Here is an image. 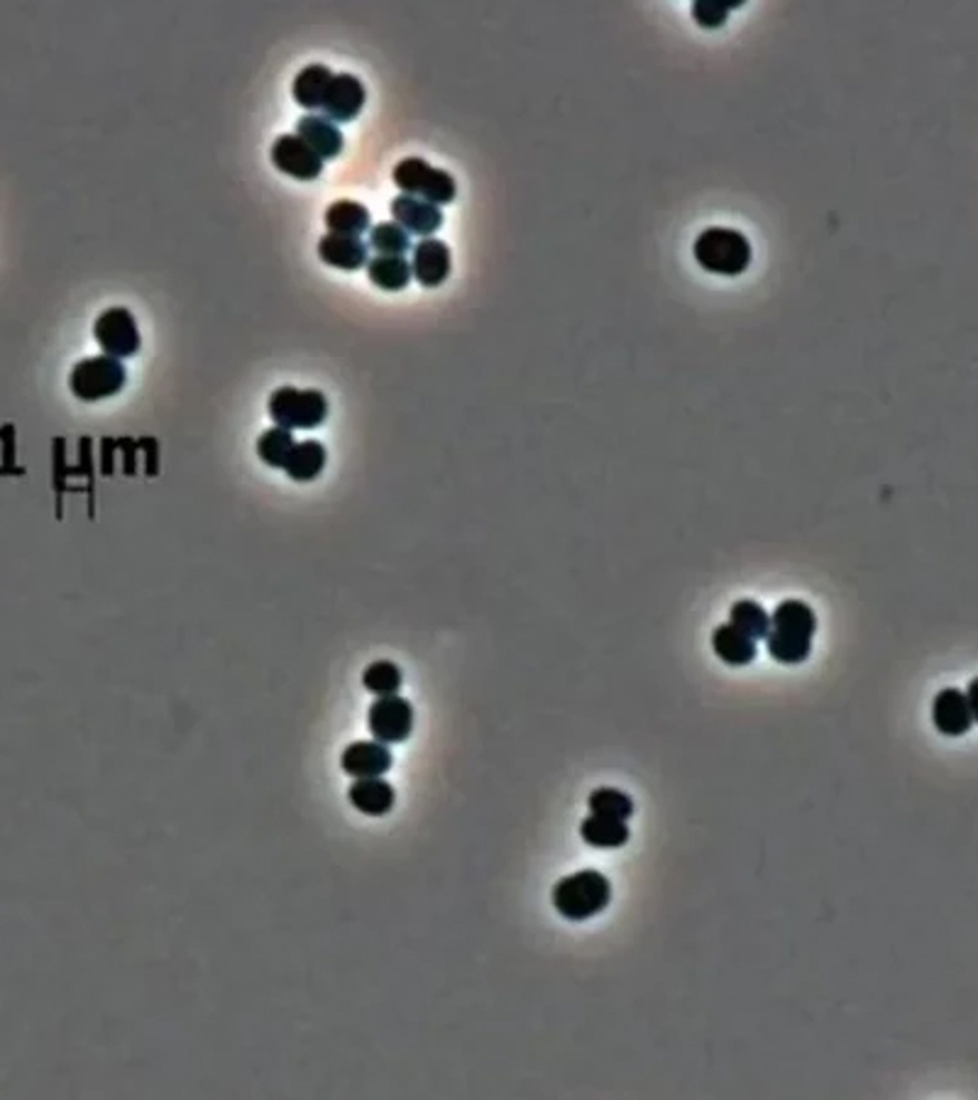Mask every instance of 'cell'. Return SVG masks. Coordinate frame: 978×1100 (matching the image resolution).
<instances>
[{"mask_svg":"<svg viewBox=\"0 0 978 1100\" xmlns=\"http://www.w3.org/2000/svg\"><path fill=\"white\" fill-rule=\"evenodd\" d=\"M553 908L567 922H587L595 915L607 910L612 902V884L599 870H577L561 878L553 888Z\"/></svg>","mask_w":978,"mask_h":1100,"instance_id":"1","label":"cell"},{"mask_svg":"<svg viewBox=\"0 0 978 1100\" xmlns=\"http://www.w3.org/2000/svg\"><path fill=\"white\" fill-rule=\"evenodd\" d=\"M693 255L703 270L719 276H739L752 264V243L732 228H707L695 240Z\"/></svg>","mask_w":978,"mask_h":1100,"instance_id":"2","label":"cell"},{"mask_svg":"<svg viewBox=\"0 0 978 1100\" xmlns=\"http://www.w3.org/2000/svg\"><path fill=\"white\" fill-rule=\"evenodd\" d=\"M270 416L280 428L286 431H311L319 428L329 418V398L319 390H296V386H280L270 396Z\"/></svg>","mask_w":978,"mask_h":1100,"instance_id":"3","label":"cell"},{"mask_svg":"<svg viewBox=\"0 0 978 1100\" xmlns=\"http://www.w3.org/2000/svg\"><path fill=\"white\" fill-rule=\"evenodd\" d=\"M392 179L402 189L404 196L421 199L438 205V209L445 203H453L457 196L455 179L448 172H443V169L431 166L421 157H406V160H402L394 166Z\"/></svg>","mask_w":978,"mask_h":1100,"instance_id":"4","label":"cell"},{"mask_svg":"<svg viewBox=\"0 0 978 1100\" xmlns=\"http://www.w3.org/2000/svg\"><path fill=\"white\" fill-rule=\"evenodd\" d=\"M128 382V370L120 360L99 355L87 357L74 365L69 374V390L81 402H101V398L123 392Z\"/></svg>","mask_w":978,"mask_h":1100,"instance_id":"5","label":"cell"},{"mask_svg":"<svg viewBox=\"0 0 978 1100\" xmlns=\"http://www.w3.org/2000/svg\"><path fill=\"white\" fill-rule=\"evenodd\" d=\"M93 337L103 350V355L115 360L135 357L142 345L138 321L125 306L105 309L93 323Z\"/></svg>","mask_w":978,"mask_h":1100,"instance_id":"6","label":"cell"},{"mask_svg":"<svg viewBox=\"0 0 978 1100\" xmlns=\"http://www.w3.org/2000/svg\"><path fill=\"white\" fill-rule=\"evenodd\" d=\"M367 727L374 741L384 746L404 744L414 731V707L400 695L377 697L367 712Z\"/></svg>","mask_w":978,"mask_h":1100,"instance_id":"7","label":"cell"},{"mask_svg":"<svg viewBox=\"0 0 978 1100\" xmlns=\"http://www.w3.org/2000/svg\"><path fill=\"white\" fill-rule=\"evenodd\" d=\"M272 162L282 174L299 181L319 179L323 174V164H325L321 157L296 135H282L274 140Z\"/></svg>","mask_w":978,"mask_h":1100,"instance_id":"8","label":"cell"},{"mask_svg":"<svg viewBox=\"0 0 978 1100\" xmlns=\"http://www.w3.org/2000/svg\"><path fill=\"white\" fill-rule=\"evenodd\" d=\"M976 703L959 693L957 687H947L932 699V724L945 736H964L974 729Z\"/></svg>","mask_w":978,"mask_h":1100,"instance_id":"9","label":"cell"},{"mask_svg":"<svg viewBox=\"0 0 978 1100\" xmlns=\"http://www.w3.org/2000/svg\"><path fill=\"white\" fill-rule=\"evenodd\" d=\"M365 101V87L355 74H333L321 108L331 123H350L362 113Z\"/></svg>","mask_w":978,"mask_h":1100,"instance_id":"10","label":"cell"},{"mask_svg":"<svg viewBox=\"0 0 978 1100\" xmlns=\"http://www.w3.org/2000/svg\"><path fill=\"white\" fill-rule=\"evenodd\" d=\"M394 756L390 746L380 741H355L341 756V768L350 778H382L392 770Z\"/></svg>","mask_w":978,"mask_h":1100,"instance_id":"11","label":"cell"},{"mask_svg":"<svg viewBox=\"0 0 978 1100\" xmlns=\"http://www.w3.org/2000/svg\"><path fill=\"white\" fill-rule=\"evenodd\" d=\"M451 268H453L451 248L445 245L443 240L424 238L414 248L412 274L421 286H426V289L441 286L451 276Z\"/></svg>","mask_w":978,"mask_h":1100,"instance_id":"12","label":"cell"},{"mask_svg":"<svg viewBox=\"0 0 978 1100\" xmlns=\"http://www.w3.org/2000/svg\"><path fill=\"white\" fill-rule=\"evenodd\" d=\"M392 218L406 233L421 238H431L443 225V211L438 205L414 196H404V193L392 201Z\"/></svg>","mask_w":978,"mask_h":1100,"instance_id":"13","label":"cell"},{"mask_svg":"<svg viewBox=\"0 0 978 1100\" xmlns=\"http://www.w3.org/2000/svg\"><path fill=\"white\" fill-rule=\"evenodd\" d=\"M319 258L323 264L335 270L355 272L367 268L370 262V248L365 245L362 238H347V235H323L319 243Z\"/></svg>","mask_w":978,"mask_h":1100,"instance_id":"14","label":"cell"},{"mask_svg":"<svg viewBox=\"0 0 978 1100\" xmlns=\"http://www.w3.org/2000/svg\"><path fill=\"white\" fill-rule=\"evenodd\" d=\"M296 138L304 140L323 162L343 152V132L325 115H304L296 123Z\"/></svg>","mask_w":978,"mask_h":1100,"instance_id":"15","label":"cell"},{"mask_svg":"<svg viewBox=\"0 0 978 1100\" xmlns=\"http://www.w3.org/2000/svg\"><path fill=\"white\" fill-rule=\"evenodd\" d=\"M350 805L367 817L390 815L396 803V793L384 778H360L350 785Z\"/></svg>","mask_w":978,"mask_h":1100,"instance_id":"16","label":"cell"},{"mask_svg":"<svg viewBox=\"0 0 978 1100\" xmlns=\"http://www.w3.org/2000/svg\"><path fill=\"white\" fill-rule=\"evenodd\" d=\"M712 650H715V656L722 663H727L732 668L752 666L758 653L756 640L742 634L739 628H734L732 624H722L712 632Z\"/></svg>","mask_w":978,"mask_h":1100,"instance_id":"17","label":"cell"},{"mask_svg":"<svg viewBox=\"0 0 978 1100\" xmlns=\"http://www.w3.org/2000/svg\"><path fill=\"white\" fill-rule=\"evenodd\" d=\"M770 632L813 638L817 632V616L810 604L800 599H786L770 614Z\"/></svg>","mask_w":978,"mask_h":1100,"instance_id":"18","label":"cell"},{"mask_svg":"<svg viewBox=\"0 0 978 1100\" xmlns=\"http://www.w3.org/2000/svg\"><path fill=\"white\" fill-rule=\"evenodd\" d=\"M579 837H583L585 844L595 846V849H622V846L629 841L632 831L624 819L589 815L583 819V825H579Z\"/></svg>","mask_w":978,"mask_h":1100,"instance_id":"19","label":"cell"},{"mask_svg":"<svg viewBox=\"0 0 978 1100\" xmlns=\"http://www.w3.org/2000/svg\"><path fill=\"white\" fill-rule=\"evenodd\" d=\"M325 228L331 235L360 238L370 231V211L357 201H335L325 211Z\"/></svg>","mask_w":978,"mask_h":1100,"instance_id":"20","label":"cell"},{"mask_svg":"<svg viewBox=\"0 0 978 1100\" xmlns=\"http://www.w3.org/2000/svg\"><path fill=\"white\" fill-rule=\"evenodd\" d=\"M325 461H329V455H325L323 443L304 441L294 445L282 470L294 482H313L323 473Z\"/></svg>","mask_w":978,"mask_h":1100,"instance_id":"21","label":"cell"},{"mask_svg":"<svg viewBox=\"0 0 978 1100\" xmlns=\"http://www.w3.org/2000/svg\"><path fill=\"white\" fill-rule=\"evenodd\" d=\"M333 79V71L323 64H311L306 69H301L294 79V101L306 108V111H319L323 105V95L329 91V83Z\"/></svg>","mask_w":978,"mask_h":1100,"instance_id":"22","label":"cell"},{"mask_svg":"<svg viewBox=\"0 0 978 1100\" xmlns=\"http://www.w3.org/2000/svg\"><path fill=\"white\" fill-rule=\"evenodd\" d=\"M370 282L382 292H402L414 280L412 262L406 258H372L367 262Z\"/></svg>","mask_w":978,"mask_h":1100,"instance_id":"23","label":"cell"},{"mask_svg":"<svg viewBox=\"0 0 978 1100\" xmlns=\"http://www.w3.org/2000/svg\"><path fill=\"white\" fill-rule=\"evenodd\" d=\"M729 624L754 640H764L770 634V614L754 599H739L732 604Z\"/></svg>","mask_w":978,"mask_h":1100,"instance_id":"24","label":"cell"},{"mask_svg":"<svg viewBox=\"0 0 978 1100\" xmlns=\"http://www.w3.org/2000/svg\"><path fill=\"white\" fill-rule=\"evenodd\" d=\"M766 650L773 660L780 663V666H800V663L810 658L813 638L770 632L766 636Z\"/></svg>","mask_w":978,"mask_h":1100,"instance_id":"25","label":"cell"},{"mask_svg":"<svg viewBox=\"0 0 978 1100\" xmlns=\"http://www.w3.org/2000/svg\"><path fill=\"white\" fill-rule=\"evenodd\" d=\"M382 258H404L412 250V238L396 223H380L370 228V245Z\"/></svg>","mask_w":978,"mask_h":1100,"instance_id":"26","label":"cell"},{"mask_svg":"<svg viewBox=\"0 0 978 1100\" xmlns=\"http://www.w3.org/2000/svg\"><path fill=\"white\" fill-rule=\"evenodd\" d=\"M294 445H296V441H294L292 431L274 426V428L264 431L258 438V457L264 465L282 470Z\"/></svg>","mask_w":978,"mask_h":1100,"instance_id":"27","label":"cell"},{"mask_svg":"<svg viewBox=\"0 0 978 1100\" xmlns=\"http://www.w3.org/2000/svg\"><path fill=\"white\" fill-rule=\"evenodd\" d=\"M402 680H404L402 670L392 660H374L370 668H365V675H362V685H365V690L374 693L377 697L400 693Z\"/></svg>","mask_w":978,"mask_h":1100,"instance_id":"28","label":"cell"},{"mask_svg":"<svg viewBox=\"0 0 978 1100\" xmlns=\"http://www.w3.org/2000/svg\"><path fill=\"white\" fill-rule=\"evenodd\" d=\"M587 805H589V813L593 815H605V817L624 819V821H629V817L634 815L632 797L622 790H614V788H597L593 795H589Z\"/></svg>","mask_w":978,"mask_h":1100,"instance_id":"29","label":"cell"},{"mask_svg":"<svg viewBox=\"0 0 978 1100\" xmlns=\"http://www.w3.org/2000/svg\"><path fill=\"white\" fill-rule=\"evenodd\" d=\"M739 0H732V3H717V0H697L693 6V18L699 28L717 30L729 18L732 8H739Z\"/></svg>","mask_w":978,"mask_h":1100,"instance_id":"30","label":"cell"},{"mask_svg":"<svg viewBox=\"0 0 978 1100\" xmlns=\"http://www.w3.org/2000/svg\"><path fill=\"white\" fill-rule=\"evenodd\" d=\"M64 448H67V441L57 438L54 441V485H57V494H59V509H62V494H64V480H67Z\"/></svg>","mask_w":978,"mask_h":1100,"instance_id":"31","label":"cell"},{"mask_svg":"<svg viewBox=\"0 0 978 1100\" xmlns=\"http://www.w3.org/2000/svg\"><path fill=\"white\" fill-rule=\"evenodd\" d=\"M74 475H83L89 480V494H91V502H93V457H91V438H81L79 441V467H77V473Z\"/></svg>","mask_w":978,"mask_h":1100,"instance_id":"32","label":"cell"},{"mask_svg":"<svg viewBox=\"0 0 978 1100\" xmlns=\"http://www.w3.org/2000/svg\"><path fill=\"white\" fill-rule=\"evenodd\" d=\"M140 448L144 451V467H148V475L157 477L160 473V455H157V441L154 438H140Z\"/></svg>","mask_w":978,"mask_h":1100,"instance_id":"33","label":"cell"},{"mask_svg":"<svg viewBox=\"0 0 978 1100\" xmlns=\"http://www.w3.org/2000/svg\"><path fill=\"white\" fill-rule=\"evenodd\" d=\"M115 443H118V448H123V470H125V475H128V477L138 475V465H135V457H138V441L120 438V441H115Z\"/></svg>","mask_w":978,"mask_h":1100,"instance_id":"34","label":"cell"},{"mask_svg":"<svg viewBox=\"0 0 978 1100\" xmlns=\"http://www.w3.org/2000/svg\"><path fill=\"white\" fill-rule=\"evenodd\" d=\"M101 448H103V461H101V475L105 477H111L113 475V457H115V441L111 438H103L101 441Z\"/></svg>","mask_w":978,"mask_h":1100,"instance_id":"35","label":"cell"}]
</instances>
